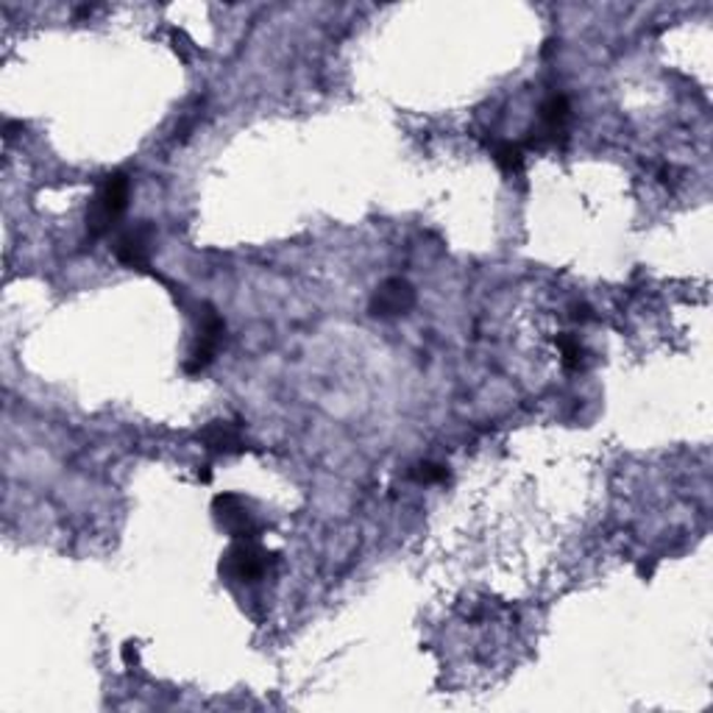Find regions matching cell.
I'll return each instance as SVG.
<instances>
[{
    "instance_id": "cell-1",
    "label": "cell",
    "mask_w": 713,
    "mask_h": 713,
    "mask_svg": "<svg viewBox=\"0 0 713 713\" xmlns=\"http://www.w3.org/2000/svg\"><path fill=\"white\" fill-rule=\"evenodd\" d=\"M128 196H132V178L126 173L117 171L103 178V185L98 187L96 198H92V204L87 210V232L92 240L112 232V226L126 212Z\"/></svg>"
},
{
    "instance_id": "cell-8",
    "label": "cell",
    "mask_w": 713,
    "mask_h": 713,
    "mask_svg": "<svg viewBox=\"0 0 713 713\" xmlns=\"http://www.w3.org/2000/svg\"><path fill=\"white\" fill-rule=\"evenodd\" d=\"M198 440H201V446L212 454L246 452V435H242V427L235 424V421H210V424L198 433Z\"/></svg>"
},
{
    "instance_id": "cell-6",
    "label": "cell",
    "mask_w": 713,
    "mask_h": 713,
    "mask_svg": "<svg viewBox=\"0 0 713 713\" xmlns=\"http://www.w3.org/2000/svg\"><path fill=\"white\" fill-rule=\"evenodd\" d=\"M572 121V103L566 96H549L541 107V126L535 132L533 146H563L568 137Z\"/></svg>"
},
{
    "instance_id": "cell-2",
    "label": "cell",
    "mask_w": 713,
    "mask_h": 713,
    "mask_svg": "<svg viewBox=\"0 0 713 713\" xmlns=\"http://www.w3.org/2000/svg\"><path fill=\"white\" fill-rule=\"evenodd\" d=\"M276 552H267L260 543L254 541H235L229 547V552L223 554V574H229L237 583H257L265 574H271V568L276 566Z\"/></svg>"
},
{
    "instance_id": "cell-11",
    "label": "cell",
    "mask_w": 713,
    "mask_h": 713,
    "mask_svg": "<svg viewBox=\"0 0 713 713\" xmlns=\"http://www.w3.org/2000/svg\"><path fill=\"white\" fill-rule=\"evenodd\" d=\"M410 477H413L415 483H421V485H435V483H443V479L449 477V472H446V465L429 463V460H424V463H418V465H413V468H410Z\"/></svg>"
},
{
    "instance_id": "cell-4",
    "label": "cell",
    "mask_w": 713,
    "mask_h": 713,
    "mask_svg": "<svg viewBox=\"0 0 713 713\" xmlns=\"http://www.w3.org/2000/svg\"><path fill=\"white\" fill-rule=\"evenodd\" d=\"M212 510H215V518L226 533L235 538V541H254L257 535H260V524H257L254 513L246 502H242L237 493H217L215 502H212Z\"/></svg>"
},
{
    "instance_id": "cell-9",
    "label": "cell",
    "mask_w": 713,
    "mask_h": 713,
    "mask_svg": "<svg viewBox=\"0 0 713 713\" xmlns=\"http://www.w3.org/2000/svg\"><path fill=\"white\" fill-rule=\"evenodd\" d=\"M490 157H493V162L499 165V171L508 173V176H518V173L524 171V151L522 146H516V142H493V148H490Z\"/></svg>"
},
{
    "instance_id": "cell-12",
    "label": "cell",
    "mask_w": 713,
    "mask_h": 713,
    "mask_svg": "<svg viewBox=\"0 0 713 713\" xmlns=\"http://www.w3.org/2000/svg\"><path fill=\"white\" fill-rule=\"evenodd\" d=\"M568 315H572L574 324H588V321H593V312L588 304H572V312H568Z\"/></svg>"
},
{
    "instance_id": "cell-5",
    "label": "cell",
    "mask_w": 713,
    "mask_h": 713,
    "mask_svg": "<svg viewBox=\"0 0 713 713\" xmlns=\"http://www.w3.org/2000/svg\"><path fill=\"white\" fill-rule=\"evenodd\" d=\"M415 307V287L401 276H390L376 287L368 301V310L374 318H399L408 315Z\"/></svg>"
},
{
    "instance_id": "cell-3",
    "label": "cell",
    "mask_w": 713,
    "mask_h": 713,
    "mask_svg": "<svg viewBox=\"0 0 713 713\" xmlns=\"http://www.w3.org/2000/svg\"><path fill=\"white\" fill-rule=\"evenodd\" d=\"M223 335H226V324L217 315V310L212 304L201 307V321H198V338L196 346H192L190 356H187L185 371L190 376L204 374L212 363H215L217 349L223 343Z\"/></svg>"
},
{
    "instance_id": "cell-7",
    "label": "cell",
    "mask_w": 713,
    "mask_h": 713,
    "mask_svg": "<svg viewBox=\"0 0 713 713\" xmlns=\"http://www.w3.org/2000/svg\"><path fill=\"white\" fill-rule=\"evenodd\" d=\"M153 240H157V229L153 223L140 221L128 226L115 242V257L128 267H137V271H146L148 262H151Z\"/></svg>"
},
{
    "instance_id": "cell-10",
    "label": "cell",
    "mask_w": 713,
    "mask_h": 713,
    "mask_svg": "<svg viewBox=\"0 0 713 713\" xmlns=\"http://www.w3.org/2000/svg\"><path fill=\"white\" fill-rule=\"evenodd\" d=\"M558 349H561V360L568 371H579L583 360H586V349L579 343L577 335H568V332H561L558 338H554Z\"/></svg>"
}]
</instances>
